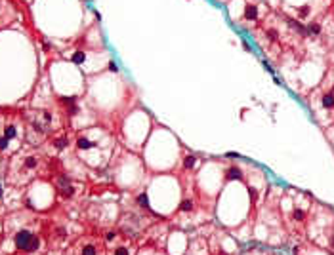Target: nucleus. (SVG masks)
Returning <instances> with one entry per match:
<instances>
[{
  "label": "nucleus",
  "instance_id": "obj_1",
  "mask_svg": "<svg viewBox=\"0 0 334 255\" xmlns=\"http://www.w3.org/2000/svg\"><path fill=\"white\" fill-rule=\"evenodd\" d=\"M33 240H34V234L29 232V230H19L15 234V246H17V249H23V251H31Z\"/></svg>",
  "mask_w": 334,
  "mask_h": 255
},
{
  "label": "nucleus",
  "instance_id": "obj_2",
  "mask_svg": "<svg viewBox=\"0 0 334 255\" xmlns=\"http://www.w3.org/2000/svg\"><path fill=\"white\" fill-rule=\"evenodd\" d=\"M78 255H101V246L99 242H86L82 248L78 249Z\"/></svg>",
  "mask_w": 334,
  "mask_h": 255
},
{
  "label": "nucleus",
  "instance_id": "obj_3",
  "mask_svg": "<svg viewBox=\"0 0 334 255\" xmlns=\"http://www.w3.org/2000/svg\"><path fill=\"white\" fill-rule=\"evenodd\" d=\"M256 17H258V8H256L254 4H248V6L244 8V19H248V21H254Z\"/></svg>",
  "mask_w": 334,
  "mask_h": 255
},
{
  "label": "nucleus",
  "instance_id": "obj_4",
  "mask_svg": "<svg viewBox=\"0 0 334 255\" xmlns=\"http://www.w3.org/2000/svg\"><path fill=\"white\" fill-rule=\"evenodd\" d=\"M76 145H78V149H82V151H88V149H94L96 143L90 139H86V137H80L78 141H76Z\"/></svg>",
  "mask_w": 334,
  "mask_h": 255
},
{
  "label": "nucleus",
  "instance_id": "obj_5",
  "mask_svg": "<svg viewBox=\"0 0 334 255\" xmlns=\"http://www.w3.org/2000/svg\"><path fill=\"white\" fill-rule=\"evenodd\" d=\"M111 255H132V249L128 246H116Z\"/></svg>",
  "mask_w": 334,
  "mask_h": 255
},
{
  "label": "nucleus",
  "instance_id": "obj_6",
  "mask_svg": "<svg viewBox=\"0 0 334 255\" xmlns=\"http://www.w3.org/2000/svg\"><path fill=\"white\" fill-rule=\"evenodd\" d=\"M225 177H227V179H241L243 175H241V169L239 168H229L227 173H225Z\"/></svg>",
  "mask_w": 334,
  "mask_h": 255
},
{
  "label": "nucleus",
  "instance_id": "obj_7",
  "mask_svg": "<svg viewBox=\"0 0 334 255\" xmlns=\"http://www.w3.org/2000/svg\"><path fill=\"white\" fill-rule=\"evenodd\" d=\"M323 107H327V109L334 107V94H327L323 97Z\"/></svg>",
  "mask_w": 334,
  "mask_h": 255
},
{
  "label": "nucleus",
  "instance_id": "obj_8",
  "mask_svg": "<svg viewBox=\"0 0 334 255\" xmlns=\"http://www.w3.org/2000/svg\"><path fill=\"white\" fill-rule=\"evenodd\" d=\"M195 162H197V158L193 154H187L185 158H183V168H193L195 166Z\"/></svg>",
  "mask_w": 334,
  "mask_h": 255
},
{
  "label": "nucleus",
  "instance_id": "obj_9",
  "mask_svg": "<svg viewBox=\"0 0 334 255\" xmlns=\"http://www.w3.org/2000/svg\"><path fill=\"white\" fill-rule=\"evenodd\" d=\"M138 204L142 206V208H149V200H147V194L145 192H142L138 196Z\"/></svg>",
  "mask_w": 334,
  "mask_h": 255
},
{
  "label": "nucleus",
  "instance_id": "obj_10",
  "mask_svg": "<svg viewBox=\"0 0 334 255\" xmlns=\"http://www.w3.org/2000/svg\"><path fill=\"white\" fill-rule=\"evenodd\" d=\"M71 59H73V63H82L84 61V54H82V51H75Z\"/></svg>",
  "mask_w": 334,
  "mask_h": 255
},
{
  "label": "nucleus",
  "instance_id": "obj_11",
  "mask_svg": "<svg viewBox=\"0 0 334 255\" xmlns=\"http://www.w3.org/2000/svg\"><path fill=\"white\" fill-rule=\"evenodd\" d=\"M182 209H183V211H191V209H193V202L191 200H183L182 202Z\"/></svg>",
  "mask_w": 334,
  "mask_h": 255
},
{
  "label": "nucleus",
  "instance_id": "obj_12",
  "mask_svg": "<svg viewBox=\"0 0 334 255\" xmlns=\"http://www.w3.org/2000/svg\"><path fill=\"white\" fill-rule=\"evenodd\" d=\"M15 133H17V131H15V128H14V126H8V128H6V137H8V139L15 137Z\"/></svg>",
  "mask_w": 334,
  "mask_h": 255
},
{
  "label": "nucleus",
  "instance_id": "obj_13",
  "mask_svg": "<svg viewBox=\"0 0 334 255\" xmlns=\"http://www.w3.org/2000/svg\"><path fill=\"white\" fill-rule=\"evenodd\" d=\"M65 145H67V139H65V137H61V139H55V147H57V149H65Z\"/></svg>",
  "mask_w": 334,
  "mask_h": 255
},
{
  "label": "nucleus",
  "instance_id": "obj_14",
  "mask_svg": "<svg viewBox=\"0 0 334 255\" xmlns=\"http://www.w3.org/2000/svg\"><path fill=\"white\" fill-rule=\"evenodd\" d=\"M309 32H311V34H319V32H321V27L313 23V25H309Z\"/></svg>",
  "mask_w": 334,
  "mask_h": 255
},
{
  "label": "nucleus",
  "instance_id": "obj_15",
  "mask_svg": "<svg viewBox=\"0 0 334 255\" xmlns=\"http://www.w3.org/2000/svg\"><path fill=\"white\" fill-rule=\"evenodd\" d=\"M25 166H27V168H34V166H37V160H34L33 156H29V158L25 160Z\"/></svg>",
  "mask_w": 334,
  "mask_h": 255
},
{
  "label": "nucleus",
  "instance_id": "obj_16",
  "mask_svg": "<svg viewBox=\"0 0 334 255\" xmlns=\"http://www.w3.org/2000/svg\"><path fill=\"white\" fill-rule=\"evenodd\" d=\"M294 219H296V221H302V219H304V211H302V209H296V211H294Z\"/></svg>",
  "mask_w": 334,
  "mask_h": 255
},
{
  "label": "nucleus",
  "instance_id": "obj_17",
  "mask_svg": "<svg viewBox=\"0 0 334 255\" xmlns=\"http://www.w3.org/2000/svg\"><path fill=\"white\" fill-rule=\"evenodd\" d=\"M8 147V137H0V149H6Z\"/></svg>",
  "mask_w": 334,
  "mask_h": 255
},
{
  "label": "nucleus",
  "instance_id": "obj_18",
  "mask_svg": "<svg viewBox=\"0 0 334 255\" xmlns=\"http://www.w3.org/2000/svg\"><path fill=\"white\" fill-rule=\"evenodd\" d=\"M307 14H309V8H307V6L300 8V15H307Z\"/></svg>",
  "mask_w": 334,
  "mask_h": 255
},
{
  "label": "nucleus",
  "instance_id": "obj_19",
  "mask_svg": "<svg viewBox=\"0 0 334 255\" xmlns=\"http://www.w3.org/2000/svg\"><path fill=\"white\" fill-rule=\"evenodd\" d=\"M267 34H269V38H271V40H277V32L275 31H269Z\"/></svg>",
  "mask_w": 334,
  "mask_h": 255
},
{
  "label": "nucleus",
  "instance_id": "obj_20",
  "mask_svg": "<svg viewBox=\"0 0 334 255\" xmlns=\"http://www.w3.org/2000/svg\"><path fill=\"white\" fill-rule=\"evenodd\" d=\"M109 69H111V71H113V72H116V71H119V69H116V65H115V63H113V61L109 63Z\"/></svg>",
  "mask_w": 334,
  "mask_h": 255
},
{
  "label": "nucleus",
  "instance_id": "obj_21",
  "mask_svg": "<svg viewBox=\"0 0 334 255\" xmlns=\"http://www.w3.org/2000/svg\"><path fill=\"white\" fill-rule=\"evenodd\" d=\"M0 196H2V187H0Z\"/></svg>",
  "mask_w": 334,
  "mask_h": 255
}]
</instances>
